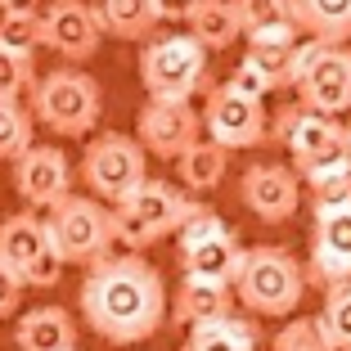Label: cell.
<instances>
[{
    "mask_svg": "<svg viewBox=\"0 0 351 351\" xmlns=\"http://www.w3.org/2000/svg\"><path fill=\"white\" fill-rule=\"evenodd\" d=\"M167 311V284L145 252H117L86 270L82 279V320L95 338L113 347H135L162 329Z\"/></svg>",
    "mask_w": 351,
    "mask_h": 351,
    "instance_id": "cell-1",
    "label": "cell"
},
{
    "mask_svg": "<svg viewBox=\"0 0 351 351\" xmlns=\"http://www.w3.org/2000/svg\"><path fill=\"white\" fill-rule=\"evenodd\" d=\"M306 266L279 243H257L243 252V266L234 275V298L248 315H266V320H289L302 306L306 293Z\"/></svg>",
    "mask_w": 351,
    "mask_h": 351,
    "instance_id": "cell-2",
    "label": "cell"
},
{
    "mask_svg": "<svg viewBox=\"0 0 351 351\" xmlns=\"http://www.w3.org/2000/svg\"><path fill=\"white\" fill-rule=\"evenodd\" d=\"M27 108L50 135L82 140V135H90L95 126H99L104 90H99V82H95L90 73H82L77 63H68V68H50V73L36 82Z\"/></svg>",
    "mask_w": 351,
    "mask_h": 351,
    "instance_id": "cell-3",
    "label": "cell"
},
{
    "mask_svg": "<svg viewBox=\"0 0 351 351\" xmlns=\"http://www.w3.org/2000/svg\"><path fill=\"white\" fill-rule=\"evenodd\" d=\"M270 140L289 149L293 171L302 180L315 171H329V167H351V126H342L338 117L311 113L302 99L289 104L270 122Z\"/></svg>",
    "mask_w": 351,
    "mask_h": 351,
    "instance_id": "cell-4",
    "label": "cell"
},
{
    "mask_svg": "<svg viewBox=\"0 0 351 351\" xmlns=\"http://www.w3.org/2000/svg\"><path fill=\"white\" fill-rule=\"evenodd\" d=\"M194 203H198V198H185L171 180L149 176L145 185H135L126 198H117V203H113L117 243L131 248V252L154 248V243H162L167 234H176V230L185 226V217L194 212Z\"/></svg>",
    "mask_w": 351,
    "mask_h": 351,
    "instance_id": "cell-5",
    "label": "cell"
},
{
    "mask_svg": "<svg viewBox=\"0 0 351 351\" xmlns=\"http://www.w3.org/2000/svg\"><path fill=\"white\" fill-rule=\"evenodd\" d=\"M140 86L149 99L189 104L207 86V50L189 32H154L140 50Z\"/></svg>",
    "mask_w": 351,
    "mask_h": 351,
    "instance_id": "cell-6",
    "label": "cell"
},
{
    "mask_svg": "<svg viewBox=\"0 0 351 351\" xmlns=\"http://www.w3.org/2000/svg\"><path fill=\"white\" fill-rule=\"evenodd\" d=\"M45 226H50V239L59 257L68 266H86L90 270L95 261L113 257V243H117V230H113V207L95 194H68L63 203H54L45 212Z\"/></svg>",
    "mask_w": 351,
    "mask_h": 351,
    "instance_id": "cell-7",
    "label": "cell"
},
{
    "mask_svg": "<svg viewBox=\"0 0 351 351\" xmlns=\"http://www.w3.org/2000/svg\"><path fill=\"white\" fill-rule=\"evenodd\" d=\"M293 90L311 113L324 117L351 113V50L302 36L293 50Z\"/></svg>",
    "mask_w": 351,
    "mask_h": 351,
    "instance_id": "cell-8",
    "label": "cell"
},
{
    "mask_svg": "<svg viewBox=\"0 0 351 351\" xmlns=\"http://www.w3.org/2000/svg\"><path fill=\"white\" fill-rule=\"evenodd\" d=\"M0 261L27 284V289H54L68 270L50 239V226L36 212H14L0 221Z\"/></svg>",
    "mask_w": 351,
    "mask_h": 351,
    "instance_id": "cell-9",
    "label": "cell"
},
{
    "mask_svg": "<svg viewBox=\"0 0 351 351\" xmlns=\"http://www.w3.org/2000/svg\"><path fill=\"white\" fill-rule=\"evenodd\" d=\"M77 176L86 180L95 198L113 207L117 198H126L135 185L149 180V167H145V145L135 135H122V131H108V135H95L86 145L82 162H77Z\"/></svg>",
    "mask_w": 351,
    "mask_h": 351,
    "instance_id": "cell-10",
    "label": "cell"
},
{
    "mask_svg": "<svg viewBox=\"0 0 351 351\" xmlns=\"http://www.w3.org/2000/svg\"><path fill=\"white\" fill-rule=\"evenodd\" d=\"M203 131L207 140H217L221 149H257L270 145V117H266V104L252 99V95L234 90V86H212L203 104Z\"/></svg>",
    "mask_w": 351,
    "mask_h": 351,
    "instance_id": "cell-11",
    "label": "cell"
},
{
    "mask_svg": "<svg viewBox=\"0 0 351 351\" xmlns=\"http://www.w3.org/2000/svg\"><path fill=\"white\" fill-rule=\"evenodd\" d=\"M311 261H306V279L333 289L351 279V198L347 203H329V207H311Z\"/></svg>",
    "mask_w": 351,
    "mask_h": 351,
    "instance_id": "cell-12",
    "label": "cell"
},
{
    "mask_svg": "<svg viewBox=\"0 0 351 351\" xmlns=\"http://www.w3.org/2000/svg\"><path fill=\"white\" fill-rule=\"evenodd\" d=\"M104 27L90 0H50L41 10V45L63 63H86L99 54Z\"/></svg>",
    "mask_w": 351,
    "mask_h": 351,
    "instance_id": "cell-13",
    "label": "cell"
},
{
    "mask_svg": "<svg viewBox=\"0 0 351 351\" xmlns=\"http://www.w3.org/2000/svg\"><path fill=\"white\" fill-rule=\"evenodd\" d=\"M135 140L145 145V154L176 162L185 149L203 140V113H194L180 99H149L135 117Z\"/></svg>",
    "mask_w": 351,
    "mask_h": 351,
    "instance_id": "cell-14",
    "label": "cell"
},
{
    "mask_svg": "<svg viewBox=\"0 0 351 351\" xmlns=\"http://www.w3.org/2000/svg\"><path fill=\"white\" fill-rule=\"evenodd\" d=\"M14 189H19V198L27 207L50 212L54 203H63L73 194V162H68V154L54 145H32L14 162Z\"/></svg>",
    "mask_w": 351,
    "mask_h": 351,
    "instance_id": "cell-15",
    "label": "cell"
},
{
    "mask_svg": "<svg viewBox=\"0 0 351 351\" xmlns=\"http://www.w3.org/2000/svg\"><path fill=\"white\" fill-rule=\"evenodd\" d=\"M239 198L257 221L266 226H279V221H293L302 203V176L284 162H257L243 171V185H239Z\"/></svg>",
    "mask_w": 351,
    "mask_h": 351,
    "instance_id": "cell-16",
    "label": "cell"
},
{
    "mask_svg": "<svg viewBox=\"0 0 351 351\" xmlns=\"http://www.w3.org/2000/svg\"><path fill=\"white\" fill-rule=\"evenodd\" d=\"M234 284H221V279H194L180 275V289L171 298V315L176 324H207V320H226L234 315Z\"/></svg>",
    "mask_w": 351,
    "mask_h": 351,
    "instance_id": "cell-17",
    "label": "cell"
},
{
    "mask_svg": "<svg viewBox=\"0 0 351 351\" xmlns=\"http://www.w3.org/2000/svg\"><path fill=\"white\" fill-rule=\"evenodd\" d=\"M19 351H77V320L63 306H32L14 324Z\"/></svg>",
    "mask_w": 351,
    "mask_h": 351,
    "instance_id": "cell-18",
    "label": "cell"
},
{
    "mask_svg": "<svg viewBox=\"0 0 351 351\" xmlns=\"http://www.w3.org/2000/svg\"><path fill=\"white\" fill-rule=\"evenodd\" d=\"M185 27L207 54H221L243 36V23H239L234 0H194L185 14Z\"/></svg>",
    "mask_w": 351,
    "mask_h": 351,
    "instance_id": "cell-19",
    "label": "cell"
},
{
    "mask_svg": "<svg viewBox=\"0 0 351 351\" xmlns=\"http://www.w3.org/2000/svg\"><path fill=\"white\" fill-rule=\"evenodd\" d=\"M176 252H180V275L234 284L248 248L239 243V234H230V239H212V243H194V248H176Z\"/></svg>",
    "mask_w": 351,
    "mask_h": 351,
    "instance_id": "cell-20",
    "label": "cell"
},
{
    "mask_svg": "<svg viewBox=\"0 0 351 351\" xmlns=\"http://www.w3.org/2000/svg\"><path fill=\"white\" fill-rule=\"evenodd\" d=\"M289 10L302 36H315L329 45L351 41V0H289Z\"/></svg>",
    "mask_w": 351,
    "mask_h": 351,
    "instance_id": "cell-21",
    "label": "cell"
},
{
    "mask_svg": "<svg viewBox=\"0 0 351 351\" xmlns=\"http://www.w3.org/2000/svg\"><path fill=\"white\" fill-rule=\"evenodd\" d=\"M104 36L117 41H149L158 32V0H95Z\"/></svg>",
    "mask_w": 351,
    "mask_h": 351,
    "instance_id": "cell-22",
    "label": "cell"
},
{
    "mask_svg": "<svg viewBox=\"0 0 351 351\" xmlns=\"http://www.w3.org/2000/svg\"><path fill=\"white\" fill-rule=\"evenodd\" d=\"M234 10L248 41H298L302 36L289 0H234Z\"/></svg>",
    "mask_w": 351,
    "mask_h": 351,
    "instance_id": "cell-23",
    "label": "cell"
},
{
    "mask_svg": "<svg viewBox=\"0 0 351 351\" xmlns=\"http://www.w3.org/2000/svg\"><path fill=\"white\" fill-rule=\"evenodd\" d=\"M257 342H261L257 320H239V315H226V320L194 324L180 351H257Z\"/></svg>",
    "mask_w": 351,
    "mask_h": 351,
    "instance_id": "cell-24",
    "label": "cell"
},
{
    "mask_svg": "<svg viewBox=\"0 0 351 351\" xmlns=\"http://www.w3.org/2000/svg\"><path fill=\"white\" fill-rule=\"evenodd\" d=\"M226 167H230V149H221L217 140H198L194 149L176 158V171H180V185L189 194H207L226 180Z\"/></svg>",
    "mask_w": 351,
    "mask_h": 351,
    "instance_id": "cell-25",
    "label": "cell"
},
{
    "mask_svg": "<svg viewBox=\"0 0 351 351\" xmlns=\"http://www.w3.org/2000/svg\"><path fill=\"white\" fill-rule=\"evenodd\" d=\"M36 117L23 99H0V162H19L36 140Z\"/></svg>",
    "mask_w": 351,
    "mask_h": 351,
    "instance_id": "cell-26",
    "label": "cell"
},
{
    "mask_svg": "<svg viewBox=\"0 0 351 351\" xmlns=\"http://www.w3.org/2000/svg\"><path fill=\"white\" fill-rule=\"evenodd\" d=\"M0 45L19 54L41 50V10L27 0H14L10 10H0Z\"/></svg>",
    "mask_w": 351,
    "mask_h": 351,
    "instance_id": "cell-27",
    "label": "cell"
},
{
    "mask_svg": "<svg viewBox=\"0 0 351 351\" xmlns=\"http://www.w3.org/2000/svg\"><path fill=\"white\" fill-rule=\"evenodd\" d=\"M315 320H320V333L329 338L333 351H351V279L324 289V311Z\"/></svg>",
    "mask_w": 351,
    "mask_h": 351,
    "instance_id": "cell-28",
    "label": "cell"
},
{
    "mask_svg": "<svg viewBox=\"0 0 351 351\" xmlns=\"http://www.w3.org/2000/svg\"><path fill=\"white\" fill-rule=\"evenodd\" d=\"M36 54H19L0 45V99H32L36 90Z\"/></svg>",
    "mask_w": 351,
    "mask_h": 351,
    "instance_id": "cell-29",
    "label": "cell"
},
{
    "mask_svg": "<svg viewBox=\"0 0 351 351\" xmlns=\"http://www.w3.org/2000/svg\"><path fill=\"white\" fill-rule=\"evenodd\" d=\"M293 50H298V41H248L243 59L252 68H261L270 77V86L279 90V86H293Z\"/></svg>",
    "mask_w": 351,
    "mask_h": 351,
    "instance_id": "cell-30",
    "label": "cell"
},
{
    "mask_svg": "<svg viewBox=\"0 0 351 351\" xmlns=\"http://www.w3.org/2000/svg\"><path fill=\"white\" fill-rule=\"evenodd\" d=\"M270 351H333V347L320 333L315 315H298V320H284V329L270 338Z\"/></svg>",
    "mask_w": 351,
    "mask_h": 351,
    "instance_id": "cell-31",
    "label": "cell"
},
{
    "mask_svg": "<svg viewBox=\"0 0 351 351\" xmlns=\"http://www.w3.org/2000/svg\"><path fill=\"white\" fill-rule=\"evenodd\" d=\"M234 230L226 226V221L212 212L207 203H194V212L185 217V226L176 230V239H180V248H194V243H212V239H230Z\"/></svg>",
    "mask_w": 351,
    "mask_h": 351,
    "instance_id": "cell-32",
    "label": "cell"
},
{
    "mask_svg": "<svg viewBox=\"0 0 351 351\" xmlns=\"http://www.w3.org/2000/svg\"><path fill=\"white\" fill-rule=\"evenodd\" d=\"M306 194H311V207L347 203L351 198V167H329V171L306 176Z\"/></svg>",
    "mask_w": 351,
    "mask_h": 351,
    "instance_id": "cell-33",
    "label": "cell"
},
{
    "mask_svg": "<svg viewBox=\"0 0 351 351\" xmlns=\"http://www.w3.org/2000/svg\"><path fill=\"white\" fill-rule=\"evenodd\" d=\"M230 86H234V90H243V95H252V99H266V95L275 90V86H270V77L261 73V68H252L248 59H239V68L230 73Z\"/></svg>",
    "mask_w": 351,
    "mask_h": 351,
    "instance_id": "cell-34",
    "label": "cell"
},
{
    "mask_svg": "<svg viewBox=\"0 0 351 351\" xmlns=\"http://www.w3.org/2000/svg\"><path fill=\"white\" fill-rule=\"evenodd\" d=\"M23 293H27V284H23L19 275H14L5 261H0V320H10V315H19L23 306Z\"/></svg>",
    "mask_w": 351,
    "mask_h": 351,
    "instance_id": "cell-35",
    "label": "cell"
},
{
    "mask_svg": "<svg viewBox=\"0 0 351 351\" xmlns=\"http://www.w3.org/2000/svg\"><path fill=\"white\" fill-rule=\"evenodd\" d=\"M189 5H194V0H158V19H185L189 14Z\"/></svg>",
    "mask_w": 351,
    "mask_h": 351,
    "instance_id": "cell-36",
    "label": "cell"
},
{
    "mask_svg": "<svg viewBox=\"0 0 351 351\" xmlns=\"http://www.w3.org/2000/svg\"><path fill=\"white\" fill-rule=\"evenodd\" d=\"M10 5H14V0H0V10H10Z\"/></svg>",
    "mask_w": 351,
    "mask_h": 351,
    "instance_id": "cell-37",
    "label": "cell"
},
{
    "mask_svg": "<svg viewBox=\"0 0 351 351\" xmlns=\"http://www.w3.org/2000/svg\"><path fill=\"white\" fill-rule=\"evenodd\" d=\"M347 126H351V122H347Z\"/></svg>",
    "mask_w": 351,
    "mask_h": 351,
    "instance_id": "cell-38",
    "label": "cell"
}]
</instances>
